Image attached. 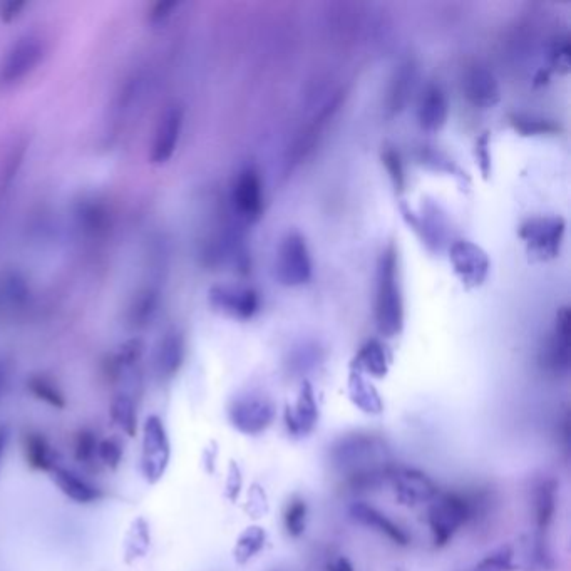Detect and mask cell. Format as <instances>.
<instances>
[{"label":"cell","instance_id":"cell-1","mask_svg":"<svg viewBox=\"0 0 571 571\" xmlns=\"http://www.w3.org/2000/svg\"><path fill=\"white\" fill-rule=\"evenodd\" d=\"M330 459L340 476L354 488H376L394 468L384 439L372 434H349L330 451Z\"/></svg>","mask_w":571,"mask_h":571},{"label":"cell","instance_id":"cell-2","mask_svg":"<svg viewBox=\"0 0 571 571\" xmlns=\"http://www.w3.org/2000/svg\"><path fill=\"white\" fill-rule=\"evenodd\" d=\"M376 320L379 332L386 337L401 334L404 327L399 265L396 248L392 245L382 253L377 267Z\"/></svg>","mask_w":571,"mask_h":571},{"label":"cell","instance_id":"cell-3","mask_svg":"<svg viewBox=\"0 0 571 571\" xmlns=\"http://www.w3.org/2000/svg\"><path fill=\"white\" fill-rule=\"evenodd\" d=\"M429 508V526L434 545H448L449 540L478 513L479 498L459 493L438 494Z\"/></svg>","mask_w":571,"mask_h":571},{"label":"cell","instance_id":"cell-4","mask_svg":"<svg viewBox=\"0 0 571 571\" xmlns=\"http://www.w3.org/2000/svg\"><path fill=\"white\" fill-rule=\"evenodd\" d=\"M46 57V41L27 32L14 41L0 59V89H11L29 78Z\"/></svg>","mask_w":571,"mask_h":571},{"label":"cell","instance_id":"cell-5","mask_svg":"<svg viewBox=\"0 0 571 571\" xmlns=\"http://www.w3.org/2000/svg\"><path fill=\"white\" fill-rule=\"evenodd\" d=\"M171 443L165 424L158 416L146 417L141 446V471L146 481L158 483L170 466Z\"/></svg>","mask_w":571,"mask_h":571},{"label":"cell","instance_id":"cell-6","mask_svg":"<svg viewBox=\"0 0 571 571\" xmlns=\"http://www.w3.org/2000/svg\"><path fill=\"white\" fill-rule=\"evenodd\" d=\"M275 277L285 287H299L312 278V258L307 243L299 233H290L280 243Z\"/></svg>","mask_w":571,"mask_h":571},{"label":"cell","instance_id":"cell-7","mask_svg":"<svg viewBox=\"0 0 571 571\" xmlns=\"http://www.w3.org/2000/svg\"><path fill=\"white\" fill-rule=\"evenodd\" d=\"M566 222L560 217L531 218L520 228V237L526 243L528 253L535 260L546 262L560 252L565 235Z\"/></svg>","mask_w":571,"mask_h":571},{"label":"cell","instance_id":"cell-8","mask_svg":"<svg viewBox=\"0 0 571 571\" xmlns=\"http://www.w3.org/2000/svg\"><path fill=\"white\" fill-rule=\"evenodd\" d=\"M185 128V108L180 104H171L161 114L156 124L155 136L151 143L150 161L153 165L163 166L171 161L180 146Z\"/></svg>","mask_w":571,"mask_h":571},{"label":"cell","instance_id":"cell-9","mask_svg":"<svg viewBox=\"0 0 571 571\" xmlns=\"http://www.w3.org/2000/svg\"><path fill=\"white\" fill-rule=\"evenodd\" d=\"M454 272L466 289H476L483 285L489 273V258L483 248L468 240L454 243L449 252Z\"/></svg>","mask_w":571,"mask_h":571},{"label":"cell","instance_id":"cell-10","mask_svg":"<svg viewBox=\"0 0 571 571\" xmlns=\"http://www.w3.org/2000/svg\"><path fill=\"white\" fill-rule=\"evenodd\" d=\"M387 481L392 484V489L402 505L431 503L439 494L438 486L417 469L392 468Z\"/></svg>","mask_w":571,"mask_h":571},{"label":"cell","instance_id":"cell-11","mask_svg":"<svg viewBox=\"0 0 571 571\" xmlns=\"http://www.w3.org/2000/svg\"><path fill=\"white\" fill-rule=\"evenodd\" d=\"M275 417V409L265 397L245 396L230 407V421L240 433L247 436L262 434Z\"/></svg>","mask_w":571,"mask_h":571},{"label":"cell","instance_id":"cell-12","mask_svg":"<svg viewBox=\"0 0 571 571\" xmlns=\"http://www.w3.org/2000/svg\"><path fill=\"white\" fill-rule=\"evenodd\" d=\"M208 302L217 312L240 320L252 319L260 307V299L255 290L228 285L213 287L208 292Z\"/></svg>","mask_w":571,"mask_h":571},{"label":"cell","instance_id":"cell-13","mask_svg":"<svg viewBox=\"0 0 571 571\" xmlns=\"http://www.w3.org/2000/svg\"><path fill=\"white\" fill-rule=\"evenodd\" d=\"M232 200L235 210L243 218H247L250 222L260 218L263 211V190L257 171L247 168L238 175L233 185Z\"/></svg>","mask_w":571,"mask_h":571},{"label":"cell","instance_id":"cell-14","mask_svg":"<svg viewBox=\"0 0 571 571\" xmlns=\"http://www.w3.org/2000/svg\"><path fill=\"white\" fill-rule=\"evenodd\" d=\"M543 364L546 369L555 374H566L570 367V310L568 307L556 315L555 332L546 344L543 354Z\"/></svg>","mask_w":571,"mask_h":571},{"label":"cell","instance_id":"cell-15","mask_svg":"<svg viewBox=\"0 0 571 571\" xmlns=\"http://www.w3.org/2000/svg\"><path fill=\"white\" fill-rule=\"evenodd\" d=\"M186 359V339L183 332L170 329L165 332L155 350V371L163 381H170L181 371Z\"/></svg>","mask_w":571,"mask_h":571},{"label":"cell","instance_id":"cell-16","mask_svg":"<svg viewBox=\"0 0 571 571\" xmlns=\"http://www.w3.org/2000/svg\"><path fill=\"white\" fill-rule=\"evenodd\" d=\"M463 91L476 108H493L501 99L498 81L486 67L474 66L464 73Z\"/></svg>","mask_w":571,"mask_h":571},{"label":"cell","instance_id":"cell-17","mask_svg":"<svg viewBox=\"0 0 571 571\" xmlns=\"http://www.w3.org/2000/svg\"><path fill=\"white\" fill-rule=\"evenodd\" d=\"M51 474L52 481L56 483L59 491L78 505H93V503H98L99 499H103V489L98 488L96 484L83 478L73 469L56 466Z\"/></svg>","mask_w":571,"mask_h":571},{"label":"cell","instance_id":"cell-18","mask_svg":"<svg viewBox=\"0 0 571 571\" xmlns=\"http://www.w3.org/2000/svg\"><path fill=\"white\" fill-rule=\"evenodd\" d=\"M285 421L289 427V433L297 438L307 436V434L314 431L319 421V406L315 401L314 389L310 386L309 382H305L302 389H300L299 399L294 407L287 409L285 414Z\"/></svg>","mask_w":571,"mask_h":571},{"label":"cell","instance_id":"cell-19","mask_svg":"<svg viewBox=\"0 0 571 571\" xmlns=\"http://www.w3.org/2000/svg\"><path fill=\"white\" fill-rule=\"evenodd\" d=\"M448 113V98L443 93V89L439 86H429L417 109V118H419L421 128L429 133L439 131L446 124Z\"/></svg>","mask_w":571,"mask_h":571},{"label":"cell","instance_id":"cell-20","mask_svg":"<svg viewBox=\"0 0 571 571\" xmlns=\"http://www.w3.org/2000/svg\"><path fill=\"white\" fill-rule=\"evenodd\" d=\"M350 515L355 521H359L361 525L369 526L372 530L379 531L381 535L387 536L389 540L394 541L396 545H409V535L402 530L401 526L396 525L394 521L389 520L386 515H382L381 511L366 505V503H355L350 508Z\"/></svg>","mask_w":571,"mask_h":571},{"label":"cell","instance_id":"cell-21","mask_svg":"<svg viewBox=\"0 0 571 571\" xmlns=\"http://www.w3.org/2000/svg\"><path fill=\"white\" fill-rule=\"evenodd\" d=\"M160 290L156 287H146L134 297L129 307V325L134 329H146L156 319L160 309Z\"/></svg>","mask_w":571,"mask_h":571},{"label":"cell","instance_id":"cell-22","mask_svg":"<svg viewBox=\"0 0 571 571\" xmlns=\"http://www.w3.org/2000/svg\"><path fill=\"white\" fill-rule=\"evenodd\" d=\"M354 371L366 372L369 376L382 377L387 376L389 372V357H387L386 347L377 342V340H369L367 344L362 345L359 354L355 357Z\"/></svg>","mask_w":571,"mask_h":571},{"label":"cell","instance_id":"cell-23","mask_svg":"<svg viewBox=\"0 0 571 571\" xmlns=\"http://www.w3.org/2000/svg\"><path fill=\"white\" fill-rule=\"evenodd\" d=\"M143 354H145L143 340L131 339L124 342L109 359V374L116 379L129 376L138 367L139 361L143 359Z\"/></svg>","mask_w":571,"mask_h":571},{"label":"cell","instance_id":"cell-24","mask_svg":"<svg viewBox=\"0 0 571 571\" xmlns=\"http://www.w3.org/2000/svg\"><path fill=\"white\" fill-rule=\"evenodd\" d=\"M349 394L352 402L361 411L367 412V414H381L382 407H384L381 396L376 391V387L372 386L371 382L367 381L361 372L352 371L350 374Z\"/></svg>","mask_w":571,"mask_h":571},{"label":"cell","instance_id":"cell-25","mask_svg":"<svg viewBox=\"0 0 571 571\" xmlns=\"http://www.w3.org/2000/svg\"><path fill=\"white\" fill-rule=\"evenodd\" d=\"M24 456H26L27 464L36 471H49L51 473L52 469L57 466L56 461H54L52 446L41 433L26 434Z\"/></svg>","mask_w":571,"mask_h":571},{"label":"cell","instance_id":"cell-26","mask_svg":"<svg viewBox=\"0 0 571 571\" xmlns=\"http://www.w3.org/2000/svg\"><path fill=\"white\" fill-rule=\"evenodd\" d=\"M27 391L36 397L37 401L44 402L52 409L62 411L67 406V399L61 387L44 374H34L27 379Z\"/></svg>","mask_w":571,"mask_h":571},{"label":"cell","instance_id":"cell-27","mask_svg":"<svg viewBox=\"0 0 571 571\" xmlns=\"http://www.w3.org/2000/svg\"><path fill=\"white\" fill-rule=\"evenodd\" d=\"M111 419L114 426H118L124 434H128L129 438H133L138 427V414H136V406H134L133 397L121 392L111 401V409H109Z\"/></svg>","mask_w":571,"mask_h":571},{"label":"cell","instance_id":"cell-28","mask_svg":"<svg viewBox=\"0 0 571 571\" xmlns=\"http://www.w3.org/2000/svg\"><path fill=\"white\" fill-rule=\"evenodd\" d=\"M556 510V484L551 479H545L536 486L535 515L536 525L540 530H546L550 526Z\"/></svg>","mask_w":571,"mask_h":571},{"label":"cell","instance_id":"cell-29","mask_svg":"<svg viewBox=\"0 0 571 571\" xmlns=\"http://www.w3.org/2000/svg\"><path fill=\"white\" fill-rule=\"evenodd\" d=\"M265 545V531L262 528H248L235 546V558L240 563L250 560Z\"/></svg>","mask_w":571,"mask_h":571},{"label":"cell","instance_id":"cell-30","mask_svg":"<svg viewBox=\"0 0 571 571\" xmlns=\"http://www.w3.org/2000/svg\"><path fill=\"white\" fill-rule=\"evenodd\" d=\"M515 553L511 548H499L489 553L484 560L479 561L471 571H513L515 570Z\"/></svg>","mask_w":571,"mask_h":571},{"label":"cell","instance_id":"cell-31","mask_svg":"<svg viewBox=\"0 0 571 571\" xmlns=\"http://www.w3.org/2000/svg\"><path fill=\"white\" fill-rule=\"evenodd\" d=\"M99 441L96 434L89 429L79 431L74 441V456L81 464H93L98 459Z\"/></svg>","mask_w":571,"mask_h":571},{"label":"cell","instance_id":"cell-32","mask_svg":"<svg viewBox=\"0 0 571 571\" xmlns=\"http://www.w3.org/2000/svg\"><path fill=\"white\" fill-rule=\"evenodd\" d=\"M305 523H307V505L302 499H294L285 511V528L287 533L294 538L304 535Z\"/></svg>","mask_w":571,"mask_h":571},{"label":"cell","instance_id":"cell-33","mask_svg":"<svg viewBox=\"0 0 571 571\" xmlns=\"http://www.w3.org/2000/svg\"><path fill=\"white\" fill-rule=\"evenodd\" d=\"M121 459H123V448L118 441H114V439L99 441L98 461H101L104 466L113 469L118 468Z\"/></svg>","mask_w":571,"mask_h":571},{"label":"cell","instance_id":"cell-34","mask_svg":"<svg viewBox=\"0 0 571 571\" xmlns=\"http://www.w3.org/2000/svg\"><path fill=\"white\" fill-rule=\"evenodd\" d=\"M551 62L561 73H568V69H570V41H568V37L563 36L556 39L553 49H551Z\"/></svg>","mask_w":571,"mask_h":571},{"label":"cell","instance_id":"cell-35","mask_svg":"<svg viewBox=\"0 0 571 571\" xmlns=\"http://www.w3.org/2000/svg\"><path fill=\"white\" fill-rule=\"evenodd\" d=\"M178 7H180L178 2H158V4L151 7L148 21L155 29L156 27H163L165 24H168L173 14L178 11Z\"/></svg>","mask_w":571,"mask_h":571},{"label":"cell","instance_id":"cell-36","mask_svg":"<svg viewBox=\"0 0 571 571\" xmlns=\"http://www.w3.org/2000/svg\"><path fill=\"white\" fill-rule=\"evenodd\" d=\"M513 126H515L518 131L530 136V134H545L555 131V128L551 124L546 123V121H541V119H531L523 118V116H516L513 118Z\"/></svg>","mask_w":571,"mask_h":571},{"label":"cell","instance_id":"cell-37","mask_svg":"<svg viewBox=\"0 0 571 571\" xmlns=\"http://www.w3.org/2000/svg\"><path fill=\"white\" fill-rule=\"evenodd\" d=\"M382 163L386 165L387 173L391 175L392 181L396 188L401 190L404 186V168H402L401 158L397 155L394 150H387L384 155H382Z\"/></svg>","mask_w":571,"mask_h":571},{"label":"cell","instance_id":"cell-38","mask_svg":"<svg viewBox=\"0 0 571 571\" xmlns=\"http://www.w3.org/2000/svg\"><path fill=\"white\" fill-rule=\"evenodd\" d=\"M26 2H7V4H0V19L4 22H11L17 17L21 16V12L26 9Z\"/></svg>","mask_w":571,"mask_h":571},{"label":"cell","instance_id":"cell-39","mask_svg":"<svg viewBox=\"0 0 571 571\" xmlns=\"http://www.w3.org/2000/svg\"><path fill=\"white\" fill-rule=\"evenodd\" d=\"M476 155H478L479 166L483 171L484 178L489 176V168H491V156L488 155V136L484 134L476 145Z\"/></svg>","mask_w":571,"mask_h":571},{"label":"cell","instance_id":"cell-40","mask_svg":"<svg viewBox=\"0 0 571 571\" xmlns=\"http://www.w3.org/2000/svg\"><path fill=\"white\" fill-rule=\"evenodd\" d=\"M9 441H11V429L7 424H0V464H2V459L6 454Z\"/></svg>","mask_w":571,"mask_h":571},{"label":"cell","instance_id":"cell-41","mask_svg":"<svg viewBox=\"0 0 571 571\" xmlns=\"http://www.w3.org/2000/svg\"><path fill=\"white\" fill-rule=\"evenodd\" d=\"M7 382H9V367L6 362L0 361V401L6 392Z\"/></svg>","mask_w":571,"mask_h":571},{"label":"cell","instance_id":"cell-42","mask_svg":"<svg viewBox=\"0 0 571 571\" xmlns=\"http://www.w3.org/2000/svg\"><path fill=\"white\" fill-rule=\"evenodd\" d=\"M327 571H354V568L350 565V561L342 556V558L332 561Z\"/></svg>","mask_w":571,"mask_h":571}]
</instances>
